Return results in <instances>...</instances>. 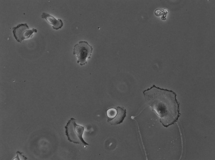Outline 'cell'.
I'll return each instance as SVG.
<instances>
[{"instance_id":"6da1fadb","label":"cell","mask_w":215,"mask_h":160,"mask_svg":"<svg viewBox=\"0 0 215 160\" xmlns=\"http://www.w3.org/2000/svg\"><path fill=\"white\" fill-rule=\"evenodd\" d=\"M143 93L148 104L158 116L160 122L164 127L167 128L177 121L181 114L179 104L174 92L153 85Z\"/></svg>"},{"instance_id":"7a4b0ae2","label":"cell","mask_w":215,"mask_h":160,"mask_svg":"<svg viewBox=\"0 0 215 160\" xmlns=\"http://www.w3.org/2000/svg\"><path fill=\"white\" fill-rule=\"evenodd\" d=\"M84 126L77 125L76 120L71 118L65 127V135L68 140L70 142L82 146L88 145L82 138Z\"/></svg>"},{"instance_id":"3957f363","label":"cell","mask_w":215,"mask_h":160,"mask_svg":"<svg viewBox=\"0 0 215 160\" xmlns=\"http://www.w3.org/2000/svg\"><path fill=\"white\" fill-rule=\"evenodd\" d=\"M92 51V46L87 42L81 41L74 46L73 54L78 58L77 63L82 66L87 63L86 58H91Z\"/></svg>"},{"instance_id":"277c9868","label":"cell","mask_w":215,"mask_h":160,"mask_svg":"<svg viewBox=\"0 0 215 160\" xmlns=\"http://www.w3.org/2000/svg\"><path fill=\"white\" fill-rule=\"evenodd\" d=\"M13 36L18 42L20 43L24 39L31 37L33 33L37 31L35 29H30L26 23L19 24L13 27Z\"/></svg>"},{"instance_id":"5b68a950","label":"cell","mask_w":215,"mask_h":160,"mask_svg":"<svg viewBox=\"0 0 215 160\" xmlns=\"http://www.w3.org/2000/svg\"><path fill=\"white\" fill-rule=\"evenodd\" d=\"M42 18L44 19L49 23L53 25V29L58 30L61 28L63 26L62 20L60 19H57L54 17L49 14L44 12L41 15Z\"/></svg>"},{"instance_id":"8992f818","label":"cell","mask_w":215,"mask_h":160,"mask_svg":"<svg viewBox=\"0 0 215 160\" xmlns=\"http://www.w3.org/2000/svg\"><path fill=\"white\" fill-rule=\"evenodd\" d=\"M117 113L116 116L108 121L111 125H116L122 123L126 116V110L123 107L117 106Z\"/></svg>"},{"instance_id":"52a82bcc","label":"cell","mask_w":215,"mask_h":160,"mask_svg":"<svg viewBox=\"0 0 215 160\" xmlns=\"http://www.w3.org/2000/svg\"><path fill=\"white\" fill-rule=\"evenodd\" d=\"M117 113L116 109L111 108L108 109L107 111L108 122L114 118L116 116Z\"/></svg>"},{"instance_id":"ba28073f","label":"cell","mask_w":215,"mask_h":160,"mask_svg":"<svg viewBox=\"0 0 215 160\" xmlns=\"http://www.w3.org/2000/svg\"><path fill=\"white\" fill-rule=\"evenodd\" d=\"M16 154L17 156L14 158V160H26L27 159V158L22 153L20 152L19 151H17L16 152Z\"/></svg>"}]
</instances>
